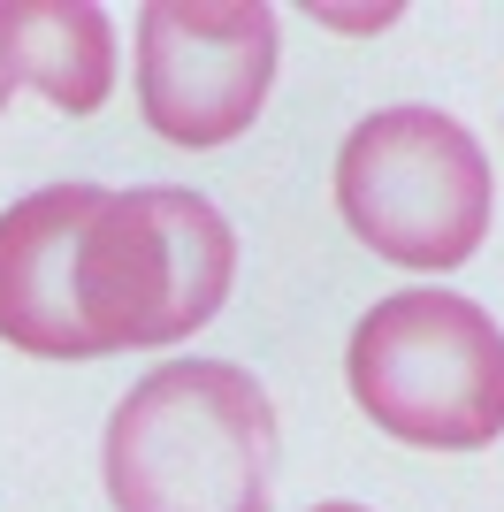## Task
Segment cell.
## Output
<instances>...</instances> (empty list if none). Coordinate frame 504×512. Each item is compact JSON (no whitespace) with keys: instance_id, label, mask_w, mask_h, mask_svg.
<instances>
[{"instance_id":"cell-5","label":"cell","mask_w":504,"mask_h":512,"mask_svg":"<svg viewBox=\"0 0 504 512\" xmlns=\"http://www.w3.org/2000/svg\"><path fill=\"white\" fill-rule=\"evenodd\" d=\"M283 62L268 0H146L138 8V107L161 146L207 153L260 123Z\"/></svg>"},{"instance_id":"cell-6","label":"cell","mask_w":504,"mask_h":512,"mask_svg":"<svg viewBox=\"0 0 504 512\" xmlns=\"http://www.w3.org/2000/svg\"><path fill=\"white\" fill-rule=\"evenodd\" d=\"M16 92L100 115L115 92V16L100 0H0V107Z\"/></svg>"},{"instance_id":"cell-8","label":"cell","mask_w":504,"mask_h":512,"mask_svg":"<svg viewBox=\"0 0 504 512\" xmlns=\"http://www.w3.org/2000/svg\"><path fill=\"white\" fill-rule=\"evenodd\" d=\"M306 512H367V505H306Z\"/></svg>"},{"instance_id":"cell-3","label":"cell","mask_w":504,"mask_h":512,"mask_svg":"<svg viewBox=\"0 0 504 512\" xmlns=\"http://www.w3.org/2000/svg\"><path fill=\"white\" fill-rule=\"evenodd\" d=\"M352 406L413 451H482L504 436V329L459 291H390L344 344Z\"/></svg>"},{"instance_id":"cell-7","label":"cell","mask_w":504,"mask_h":512,"mask_svg":"<svg viewBox=\"0 0 504 512\" xmlns=\"http://www.w3.org/2000/svg\"><path fill=\"white\" fill-rule=\"evenodd\" d=\"M314 8V23H336V31H382V23H398V8H321V0H306Z\"/></svg>"},{"instance_id":"cell-1","label":"cell","mask_w":504,"mask_h":512,"mask_svg":"<svg viewBox=\"0 0 504 512\" xmlns=\"http://www.w3.org/2000/svg\"><path fill=\"white\" fill-rule=\"evenodd\" d=\"M237 230L207 192L46 184L0 207V344L31 360L161 352L222 314Z\"/></svg>"},{"instance_id":"cell-4","label":"cell","mask_w":504,"mask_h":512,"mask_svg":"<svg viewBox=\"0 0 504 512\" xmlns=\"http://www.w3.org/2000/svg\"><path fill=\"white\" fill-rule=\"evenodd\" d=\"M489 207V153L443 107H375L336 146V214L390 268H466L489 237Z\"/></svg>"},{"instance_id":"cell-2","label":"cell","mask_w":504,"mask_h":512,"mask_svg":"<svg viewBox=\"0 0 504 512\" xmlns=\"http://www.w3.org/2000/svg\"><path fill=\"white\" fill-rule=\"evenodd\" d=\"M283 421L230 360H176L107 413V505L115 512H275Z\"/></svg>"}]
</instances>
